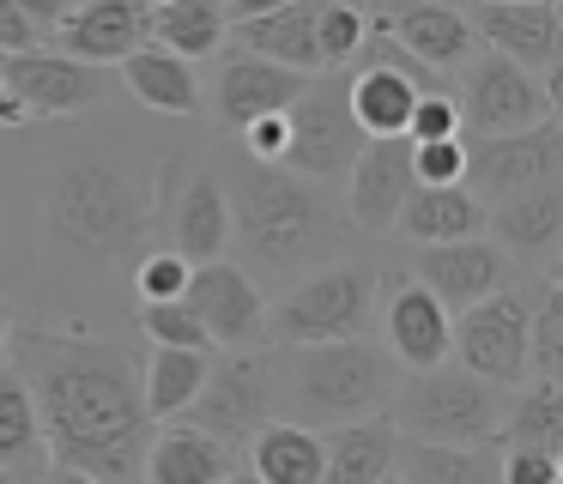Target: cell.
Returning <instances> with one entry per match:
<instances>
[{
	"label": "cell",
	"instance_id": "1",
	"mask_svg": "<svg viewBox=\"0 0 563 484\" xmlns=\"http://www.w3.org/2000/svg\"><path fill=\"white\" fill-rule=\"evenodd\" d=\"M7 345H13V363L37 399L49 466L86 472L98 484H140V460H146V442L158 424H152L146 394H140L134 339L25 327Z\"/></svg>",
	"mask_w": 563,
	"mask_h": 484
},
{
	"label": "cell",
	"instance_id": "2",
	"mask_svg": "<svg viewBox=\"0 0 563 484\" xmlns=\"http://www.w3.org/2000/svg\"><path fill=\"white\" fill-rule=\"evenodd\" d=\"M231 237L243 242V254L261 273H309L321 254L340 242L345 218L333 212V200L321 194V182L291 176L285 164H243L231 169Z\"/></svg>",
	"mask_w": 563,
	"mask_h": 484
},
{
	"label": "cell",
	"instance_id": "3",
	"mask_svg": "<svg viewBox=\"0 0 563 484\" xmlns=\"http://www.w3.org/2000/svg\"><path fill=\"white\" fill-rule=\"evenodd\" d=\"M43 224H49V242L62 254H74L86 266H110L140 254V242L152 230V194L128 169L103 164V157H79L49 182Z\"/></svg>",
	"mask_w": 563,
	"mask_h": 484
},
{
	"label": "cell",
	"instance_id": "4",
	"mask_svg": "<svg viewBox=\"0 0 563 484\" xmlns=\"http://www.w3.org/2000/svg\"><path fill=\"white\" fill-rule=\"evenodd\" d=\"M291 351V406L297 424H357L388 411L400 387V363L369 333L357 339H321V345H285Z\"/></svg>",
	"mask_w": 563,
	"mask_h": 484
},
{
	"label": "cell",
	"instance_id": "5",
	"mask_svg": "<svg viewBox=\"0 0 563 484\" xmlns=\"http://www.w3.org/2000/svg\"><path fill=\"white\" fill-rule=\"evenodd\" d=\"M503 411H509V387L478 382L461 363L412 370L388 399V418L406 442H497Z\"/></svg>",
	"mask_w": 563,
	"mask_h": 484
},
{
	"label": "cell",
	"instance_id": "6",
	"mask_svg": "<svg viewBox=\"0 0 563 484\" xmlns=\"http://www.w3.org/2000/svg\"><path fill=\"white\" fill-rule=\"evenodd\" d=\"M376 321V273L369 266H309L267 315L279 345H321V339H357Z\"/></svg>",
	"mask_w": 563,
	"mask_h": 484
},
{
	"label": "cell",
	"instance_id": "7",
	"mask_svg": "<svg viewBox=\"0 0 563 484\" xmlns=\"http://www.w3.org/2000/svg\"><path fill=\"white\" fill-rule=\"evenodd\" d=\"M285 121H291V140H285L279 164L303 182H321V188L345 182L357 145H364V128L352 121V103H345V67L316 73L303 85V97L285 109Z\"/></svg>",
	"mask_w": 563,
	"mask_h": 484
},
{
	"label": "cell",
	"instance_id": "8",
	"mask_svg": "<svg viewBox=\"0 0 563 484\" xmlns=\"http://www.w3.org/2000/svg\"><path fill=\"white\" fill-rule=\"evenodd\" d=\"M527 297L533 285H503L478 297L449 321V358L466 375L490 387H521L527 382Z\"/></svg>",
	"mask_w": 563,
	"mask_h": 484
},
{
	"label": "cell",
	"instance_id": "9",
	"mask_svg": "<svg viewBox=\"0 0 563 484\" xmlns=\"http://www.w3.org/2000/svg\"><path fill=\"white\" fill-rule=\"evenodd\" d=\"M273 418V363L255 351H212L207 358V382L200 394L183 406V424L219 436L231 448H249V436Z\"/></svg>",
	"mask_w": 563,
	"mask_h": 484
},
{
	"label": "cell",
	"instance_id": "10",
	"mask_svg": "<svg viewBox=\"0 0 563 484\" xmlns=\"http://www.w3.org/2000/svg\"><path fill=\"white\" fill-rule=\"evenodd\" d=\"M461 73H466V91L454 109H461V121L473 133H521L533 121L558 116V79H539V73L515 67L497 48H478Z\"/></svg>",
	"mask_w": 563,
	"mask_h": 484
},
{
	"label": "cell",
	"instance_id": "11",
	"mask_svg": "<svg viewBox=\"0 0 563 484\" xmlns=\"http://www.w3.org/2000/svg\"><path fill=\"white\" fill-rule=\"evenodd\" d=\"M0 85L25 103L31 121H62L98 109L115 91V73L37 43V48H19V55H0Z\"/></svg>",
	"mask_w": 563,
	"mask_h": 484
},
{
	"label": "cell",
	"instance_id": "12",
	"mask_svg": "<svg viewBox=\"0 0 563 484\" xmlns=\"http://www.w3.org/2000/svg\"><path fill=\"white\" fill-rule=\"evenodd\" d=\"M461 182L478 194V200H509V194H527L539 182H563V128L558 116L533 121L521 133H478L473 152H466Z\"/></svg>",
	"mask_w": 563,
	"mask_h": 484
},
{
	"label": "cell",
	"instance_id": "13",
	"mask_svg": "<svg viewBox=\"0 0 563 484\" xmlns=\"http://www.w3.org/2000/svg\"><path fill=\"white\" fill-rule=\"evenodd\" d=\"M183 302L200 315L212 351H255V345H267V302H261L255 278H249L243 266H231L224 254L219 261L188 266Z\"/></svg>",
	"mask_w": 563,
	"mask_h": 484
},
{
	"label": "cell",
	"instance_id": "14",
	"mask_svg": "<svg viewBox=\"0 0 563 484\" xmlns=\"http://www.w3.org/2000/svg\"><path fill=\"white\" fill-rule=\"evenodd\" d=\"M376 315H382L388 358L400 363V370L449 363V321L454 315L442 309L412 273H376Z\"/></svg>",
	"mask_w": 563,
	"mask_h": 484
},
{
	"label": "cell",
	"instance_id": "15",
	"mask_svg": "<svg viewBox=\"0 0 563 484\" xmlns=\"http://www.w3.org/2000/svg\"><path fill=\"white\" fill-rule=\"evenodd\" d=\"M369 31H382L388 43H400L406 55H418L437 79L461 73L478 55V36L466 24V12H454L449 0H382Z\"/></svg>",
	"mask_w": 563,
	"mask_h": 484
},
{
	"label": "cell",
	"instance_id": "16",
	"mask_svg": "<svg viewBox=\"0 0 563 484\" xmlns=\"http://www.w3.org/2000/svg\"><path fill=\"white\" fill-rule=\"evenodd\" d=\"M473 36L497 55H509L515 67L539 73V79H558V61H563V19H558V0H478L466 12Z\"/></svg>",
	"mask_w": 563,
	"mask_h": 484
},
{
	"label": "cell",
	"instance_id": "17",
	"mask_svg": "<svg viewBox=\"0 0 563 484\" xmlns=\"http://www.w3.org/2000/svg\"><path fill=\"white\" fill-rule=\"evenodd\" d=\"M412 278H418V285H424L449 315H461V309H473L478 297H490V290L515 285V261L497 249V242H485V237L424 242V249H418Z\"/></svg>",
	"mask_w": 563,
	"mask_h": 484
},
{
	"label": "cell",
	"instance_id": "18",
	"mask_svg": "<svg viewBox=\"0 0 563 484\" xmlns=\"http://www.w3.org/2000/svg\"><path fill=\"white\" fill-rule=\"evenodd\" d=\"M406 194H412V140L388 133V140H364L345 169V218L357 230H394Z\"/></svg>",
	"mask_w": 563,
	"mask_h": 484
},
{
	"label": "cell",
	"instance_id": "19",
	"mask_svg": "<svg viewBox=\"0 0 563 484\" xmlns=\"http://www.w3.org/2000/svg\"><path fill=\"white\" fill-rule=\"evenodd\" d=\"M55 48L91 67H122L140 43H146V0H79L62 24H55Z\"/></svg>",
	"mask_w": 563,
	"mask_h": 484
},
{
	"label": "cell",
	"instance_id": "20",
	"mask_svg": "<svg viewBox=\"0 0 563 484\" xmlns=\"http://www.w3.org/2000/svg\"><path fill=\"white\" fill-rule=\"evenodd\" d=\"M309 79H316V73H291V67H279V61H261V55H243V48H236L219 67V79H212V109H219L224 128H243V121H255V116L291 109Z\"/></svg>",
	"mask_w": 563,
	"mask_h": 484
},
{
	"label": "cell",
	"instance_id": "21",
	"mask_svg": "<svg viewBox=\"0 0 563 484\" xmlns=\"http://www.w3.org/2000/svg\"><path fill=\"white\" fill-rule=\"evenodd\" d=\"M485 230L497 237V249L509 261H545V273H558V242H563V182H539L527 194L497 200V212H485Z\"/></svg>",
	"mask_w": 563,
	"mask_h": 484
},
{
	"label": "cell",
	"instance_id": "22",
	"mask_svg": "<svg viewBox=\"0 0 563 484\" xmlns=\"http://www.w3.org/2000/svg\"><path fill=\"white\" fill-rule=\"evenodd\" d=\"M236 472V448L195 430L183 418H164L140 460V484H219Z\"/></svg>",
	"mask_w": 563,
	"mask_h": 484
},
{
	"label": "cell",
	"instance_id": "23",
	"mask_svg": "<svg viewBox=\"0 0 563 484\" xmlns=\"http://www.w3.org/2000/svg\"><path fill=\"white\" fill-rule=\"evenodd\" d=\"M231 48L261 61H279L291 73H328L316 48V0H297L279 12H255V19H231Z\"/></svg>",
	"mask_w": 563,
	"mask_h": 484
},
{
	"label": "cell",
	"instance_id": "24",
	"mask_svg": "<svg viewBox=\"0 0 563 484\" xmlns=\"http://www.w3.org/2000/svg\"><path fill=\"white\" fill-rule=\"evenodd\" d=\"M418 85L406 73H394L388 61H369L357 55V67L345 73V103H352V121L364 128V140H388V133H406L418 103Z\"/></svg>",
	"mask_w": 563,
	"mask_h": 484
},
{
	"label": "cell",
	"instance_id": "25",
	"mask_svg": "<svg viewBox=\"0 0 563 484\" xmlns=\"http://www.w3.org/2000/svg\"><path fill=\"white\" fill-rule=\"evenodd\" d=\"M394 448H400V430H394L388 411L340 424L328 436V460H321L316 484H382L394 472Z\"/></svg>",
	"mask_w": 563,
	"mask_h": 484
},
{
	"label": "cell",
	"instance_id": "26",
	"mask_svg": "<svg viewBox=\"0 0 563 484\" xmlns=\"http://www.w3.org/2000/svg\"><path fill=\"white\" fill-rule=\"evenodd\" d=\"M115 79H122L146 109H158V116H200V73H195V61L170 55V48H158V43H140L134 55L115 67Z\"/></svg>",
	"mask_w": 563,
	"mask_h": 484
},
{
	"label": "cell",
	"instance_id": "27",
	"mask_svg": "<svg viewBox=\"0 0 563 484\" xmlns=\"http://www.w3.org/2000/svg\"><path fill=\"white\" fill-rule=\"evenodd\" d=\"M394 224L412 242H461V237H478V230H485V200H478L466 182H442V188L412 182V194H406Z\"/></svg>",
	"mask_w": 563,
	"mask_h": 484
},
{
	"label": "cell",
	"instance_id": "28",
	"mask_svg": "<svg viewBox=\"0 0 563 484\" xmlns=\"http://www.w3.org/2000/svg\"><path fill=\"white\" fill-rule=\"evenodd\" d=\"M321 460H328V442L297 418H267L249 436V472L261 484H316Z\"/></svg>",
	"mask_w": 563,
	"mask_h": 484
},
{
	"label": "cell",
	"instance_id": "29",
	"mask_svg": "<svg viewBox=\"0 0 563 484\" xmlns=\"http://www.w3.org/2000/svg\"><path fill=\"white\" fill-rule=\"evenodd\" d=\"M0 472H13V479H43L49 472L37 399H31L19 363H0Z\"/></svg>",
	"mask_w": 563,
	"mask_h": 484
},
{
	"label": "cell",
	"instance_id": "30",
	"mask_svg": "<svg viewBox=\"0 0 563 484\" xmlns=\"http://www.w3.org/2000/svg\"><path fill=\"white\" fill-rule=\"evenodd\" d=\"M394 472L406 484H503L497 442H406L400 436Z\"/></svg>",
	"mask_w": 563,
	"mask_h": 484
},
{
	"label": "cell",
	"instance_id": "31",
	"mask_svg": "<svg viewBox=\"0 0 563 484\" xmlns=\"http://www.w3.org/2000/svg\"><path fill=\"white\" fill-rule=\"evenodd\" d=\"M224 31H231L224 0H158V7H146V43L170 48L183 61L219 55Z\"/></svg>",
	"mask_w": 563,
	"mask_h": 484
},
{
	"label": "cell",
	"instance_id": "32",
	"mask_svg": "<svg viewBox=\"0 0 563 484\" xmlns=\"http://www.w3.org/2000/svg\"><path fill=\"white\" fill-rule=\"evenodd\" d=\"M207 358H212V351H188V345L140 351V394H146L152 424L183 418V406L200 394V382H207Z\"/></svg>",
	"mask_w": 563,
	"mask_h": 484
},
{
	"label": "cell",
	"instance_id": "33",
	"mask_svg": "<svg viewBox=\"0 0 563 484\" xmlns=\"http://www.w3.org/2000/svg\"><path fill=\"white\" fill-rule=\"evenodd\" d=\"M170 242H176V254H183L188 266L219 261V254H224V242H231V206H224V188L212 176H195L183 188Z\"/></svg>",
	"mask_w": 563,
	"mask_h": 484
},
{
	"label": "cell",
	"instance_id": "34",
	"mask_svg": "<svg viewBox=\"0 0 563 484\" xmlns=\"http://www.w3.org/2000/svg\"><path fill=\"white\" fill-rule=\"evenodd\" d=\"M503 442H521V448H551L563 454V382H545V375H527L515 387L509 411H503Z\"/></svg>",
	"mask_w": 563,
	"mask_h": 484
},
{
	"label": "cell",
	"instance_id": "35",
	"mask_svg": "<svg viewBox=\"0 0 563 484\" xmlns=\"http://www.w3.org/2000/svg\"><path fill=\"white\" fill-rule=\"evenodd\" d=\"M527 375L563 382V290L558 273H545L527 297Z\"/></svg>",
	"mask_w": 563,
	"mask_h": 484
},
{
	"label": "cell",
	"instance_id": "36",
	"mask_svg": "<svg viewBox=\"0 0 563 484\" xmlns=\"http://www.w3.org/2000/svg\"><path fill=\"white\" fill-rule=\"evenodd\" d=\"M369 12L357 0H316V48L321 67H352V55L364 48Z\"/></svg>",
	"mask_w": 563,
	"mask_h": 484
},
{
	"label": "cell",
	"instance_id": "37",
	"mask_svg": "<svg viewBox=\"0 0 563 484\" xmlns=\"http://www.w3.org/2000/svg\"><path fill=\"white\" fill-rule=\"evenodd\" d=\"M140 339H146V345L212 351V339H207V327H200V315L188 309L183 297H170V302H140Z\"/></svg>",
	"mask_w": 563,
	"mask_h": 484
},
{
	"label": "cell",
	"instance_id": "38",
	"mask_svg": "<svg viewBox=\"0 0 563 484\" xmlns=\"http://www.w3.org/2000/svg\"><path fill=\"white\" fill-rule=\"evenodd\" d=\"M134 290H140V302H170V297H183V290H188V261H183L176 249L140 254V261H134Z\"/></svg>",
	"mask_w": 563,
	"mask_h": 484
},
{
	"label": "cell",
	"instance_id": "39",
	"mask_svg": "<svg viewBox=\"0 0 563 484\" xmlns=\"http://www.w3.org/2000/svg\"><path fill=\"white\" fill-rule=\"evenodd\" d=\"M497 479L503 484H563V454H551V448L503 442L497 448Z\"/></svg>",
	"mask_w": 563,
	"mask_h": 484
},
{
	"label": "cell",
	"instance_id": "40",
	"mask_svg": "<svg viewBox=\"0 0 563 484\" xmlns=\"http://www.w3.org/2000/svg\"><path fill=\"white\" fill-rule=\"evenodd\" d=\"M461 169H466V145H461V133H454V140H424V145H412V182H424V188L461 182Z\"/></svg>",
	"mask_w": 563,
	"mask_h": 484
},
{
	"label": "cell",
	"instance_id": "41",
	"mask_svg": "<svg viewBox=\"0 0 563 484\" xmlns=\"http://www.w3.org/2000/svg\"><path fill=\"white\" fill-rule=\"evenodd\" d=\"M461 133V109H454L449 91H424L412 103V121H406V140L424 145V140H454Z\"/></svg>",
	"mask_w": 563,
	"mask_h": 484
},
{
	"label": "cell",
	"instance_id": "42",
	"mask_svg": "<svg viewBox=\"0 0 563 484\" xmlns=\"http://www.w3.org/2000/svg\"><path fill=\"white\" fill-rule=\"evenodd\" d=\"M236 133H243V157H255V164H279L285 140H291V121H285V109H273V116L243 121Z\"/></svg>",
	"mask_w": 563,
	"mask_h": 484
},
{
	"label": "cell",
	"instance_id": "43",
	"mask_svg": "<svg viewBox=\"0 0 563 484\" xmlns=\"http://www.w3.org/2000/svg\"><path fill=\"white\" fill-rule=\"evenodd\" d=\"M19 48H37V24L13 0H0V55H19Z\"/></svg>",
	"mask_w": 563,
	"mask_h": 484
},
{
	"label": "cell",
	"instance_id": "44",
	"mask_svg": "<svg viewBox=\"0 0 563 484\" xmlns=\"http://www.w3.org/2000/svg\"><path fill=\"white\" fill-rule=\"evenodd\" d=\"M13 7H19V12H25V19H31V24H37V36H43V31H55V24H62V19H67V12H74V7H79V0H13Z\"/></svg>",
	"mask_w": 563,
	"mask_h": 484
},
{
	"label": "cell",
	"instance_id": "45",
	"mask_svg": "<svg viewBox=\"0 0 563 484\" xmlns=\"http://www.w3.org/2000/svg\"><path fill=\"white\" fill-rule=\"evenodd\" d=\"M297 7V0H224V19H255V12H279Z\"/></svg>",
	"mask_w": 563,
	"mask_h": 484
},
{
	"label": "cell",
	"instance_id": "46",
	"mask_svg": "<svg viewBox=\"0 0 563 484\" xmlns=\"http://www.w3.org/2000/svg\"><path fill=\"white\" fill-rule=\"evenodd\" d=\"M49 484H98V479H86V472H67V466H55V479Z\"/></svg>",
	"mask_w": 563,
	"mask_h": 484
},
{
	"label": "cell",
	"instance_id": "47",
	"mask_svg": "<svg viewBox=\"0 0 563 484\" xmlns=\"http://www.w3.org/2000/svg\"><path fill=\"white\" fill-rule=\"evenodd\" d=\"M219 484H261V479H255V472H249V466H236L231 479H219Z\"/></svg>",
	"mask_w": 563,
	"mask_h": 484
},
{
	"label": "cell",
	"instance_id": "48",
	"mask_svg": "<svg viewBox=\"0 0 563 484\" xmlns=\"http://www.w3.org/2000/svg\"><path fill=\"white\" fill-rule=\"evenodd\" d=\"M7 339H13V321H7V309H0V351H7Z\"/></svg>",
	"mask_w": 563,
	"mask_h": 484
},
{
	"label": "cell",
	"instance_id": "49",
	"mask_svg": "<svg viewBox=\"0 0 563 484\" xmlns=\"http://www.w3.org/2000/svg\"><path fill=\"white\" fill-rule=\"evenodd\" d=\"M382 484H406V479H400V472H388V479H382Z\"/></svg>",
	"mask_w": 563,
	"mask_h": 484
},
{
	"label": "cell",
	"instance_id": "50",
	"mask_svg": "<svg viewBox=\"0 0 563 484\" xmlns=\"http://www.w3.org/2000/svg\"><path fill=\"white\" fill-rule=\"evenodd\" d=\"M0 484H19V479H13V472H0Z\"/></svg>",
	"mask_w": 563,
	"mask_h": 484
},
{
	"label": "cell",
	"instance_id": "51",
	"mask_svg": "<svg viewBox=\"0 0 563 484\" xmlns=\"http://www.w3.org/2000/svg\"><path fill=\"white\" fill-rule=\"evenodd\" d=\"M146 7H158V0H146Z\"/></svg>",
	"mask_w": 563,
	"mask_h": 484
}]
</instances>
